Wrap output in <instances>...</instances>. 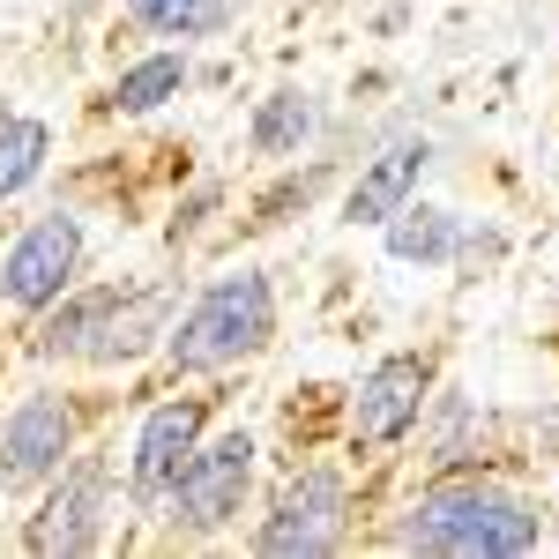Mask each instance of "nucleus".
Listing matches in <instances>:
<instances>
[{
    "label": "nucleus",
    "instance_id": "obj_1",
    "mask_svg": "<svg viewBox=\"0 0 559 559\" xmlns=\"http://www.w3.org/2000/svg\"><path fill=\"white\" fill-rule=\"evenodd\" d=\"M545 537L537 508L508 485H432L411 515L395 522L403 552H440V559H515Z\"/></svg>",
    "mask_w": 559,
    "mask_h": 559
},
{
    "label": "nucleus",
    "instance_id": "obj_2",
    "mask_svg": "<svg viewBox=\"0 0 559 559\" xmlns=\"http://www.w3.org/2000/svg\"><path fill=\"white\" fill-rule=\"evenodd\" d=\"M269 336H276V292H269V276L239 269V276H216L210 292L179 313L173 358L187 373H224V366L254 358Z\"/></svg>",
    "mask_w": 559,
    "mask_h": 559
},
{
    "label": "nucleus",
    "instance_id": "obj_3",
    "mask_svg": "<svg viewBox=\"0 0 559 559\" xmlns=\"http://www.w3.org/2000/svg\"><path fill=\"white\" fill-rule=\"evenodd\" d=\"M75 269H83V224L68 210H52L0 254V299L15 306V313H45L75 284Z\"/></svg>",
    "mask_w": 559,
    "mask_h": 559
},
{
    "label": "nucleus",
    "instance_id": "obj_4",
    "mask_svg": "<svg viewBox=\"0 0 559 559\" xmlns=\"http://www.w3.org/2000/svg\"><path fill=\"white\" fill-rule=\"evenodd\" d=\"M336 537H344V477L336 471H299L284 492H276L269 522L254 530V552L313 559V552H329Z\"/></svg>",
    "mask_w": 559,
    "mask_h": 559
},
{
    "label": "nucleus",
    "instance_id": "obj_5",
    "mask_svg": "<svg viewBox=\"0 0 559 559\" xmlns=\"http://www.w3.org/2000/svg\"><path fill=\"white\" fill-rule=\"evenodd\" d=\"M247 477H254V432H216L210 448H194L187 455V471L173 485V508L187 530H224V522L239 515V500H247Z\"/></svg>",
    "mask_w": 559,
    "mask_h": 559
},
{
    "label": "nucleus",
    "instance_id": "obj_6",
    "mask_svg": "<svg viewBox=\"0 0 559 559\" xmlns=\"http://www.w3.org/2000/svg\"><path fill=\"white\" fill-rule=\"evenodd\" d=\"M202 418H210L202 395L157 403V411L142 418V432H134V508H165V500H173L187 455L202 448Z\"/></svg>",
    "mask_w": 559,
    "mask_h": 559
},
{
    "label": "nucleus",
    "instance_id": "obj_7",
    "mask_svg": "<svg viewBox=\"0 0 559 559\" xmlns=\"http://www.w3.org/2000/svg\"><path fill=\"white\" fill-rule=\"evenodd\" d=\"M75 440V418L60 395H23L15 418L0 426V492H31L45 477H60V455Z\"/></svg>",
    "mask_w": 559,
    "mask_h": 559
},
{
    "label": "nucleus",
    "instance_id": "obj_8",
    "mask_svg": "<svg viewBox=\"0 0 559 559\" xmlns=\"http://www.w3.org/2000/svg\"><path fill=\"white\" fill-rule=\"evenodd\" d=\"M426 358H381L366 381H358V411H350V432H358V448H388V440H403V432L418 426V411H426Z\"/></svg>",
    "mask_w": 559,
    "mask_h": 559
},
{
    "label": "nucleus",
    "instance_id": "obj_9",
    "mask_svg": "<svg viewBox=\"0 0 559 559\" xmlns=\"http://www.w3.org/2000/svg\"><path fill=\"white\" fill-rule=\"evenodd\" d=\"M105 492H112V471L90 455L75 471L60 477V492L45 500V515L31 522V552H90L97 537H105Z\"/></svg>",
    "mask_w": 559,
    "mask_h": 559
},
{
    "label": "nucleus",
    "instance_id": "obj_10",
    "mask_svg": "<svg viewBox=\"0 0 559 559\" xmlns=\"http://www.w3.org/2000/svg\"><path fill=\"white\" fill-rule=\"evenodd\" d=\"M426 165H432V142H426V134H395V142H381V157H366V173L350 179L344 216H350V224H388V216L418 194Z\"/></svg>",
    "mask_w": 559,
    "mask_h": 559
},
{
    "label": "nucleus",
    "instance_id": "obj_11",
    "mask_svg": "<svg viewBox=\"0 0 559 559\" xmlns=\"http://www.w3.org/2000/svg\"><path fill=\"white\" fill-rule=\"evenodd\" d=\"M157 321H165V292H134V299H112L105 292V306L90 313L83 358L90 366H120V358H134V350L157 336Z\"/></svg>",
    "mask_w": 559,
    "mask_h": 559
},
{
    "label": "nucleus",
    "instance_id": "obj_12",
    "mask_svg": "<svg viewBox=\"0 0 559 559\" xmlns=\"http://www.w3.org/2000/svg\"><path fill=\"white\" fill-rule=\"evenodd\" d=\"M381 231H388V261H403V269H440L463 247V216L432 210V202H403Z\"/></svg>",
    "mask_w": 559,
    "mask_h": 559
},
{
    "label": "nucleus",
    "instance_id": "obj_13",
    "mask_svg": "<svg viewBox=\"0 0 559 559\" xmlns=\"http://www.w3.org/2000/svg\"><path fill=\"white\" fill-rule=\"evenodd\" d=\"M313 120H321V112H313V97H306V90H269V97H261L254 105V157H299L306 142H313Z\"/></svg>",
    "mask_w": 559,
    "mask_h": 559
},
{
    "label": "nucleus",
    "instance_id": "obj_14",
    "mask_svg": "<svg viewBox=\"0 0 559 559\" xmlns=\"http://www.w3.org/2000/svg\"><path fill=\"white\" fill-rule=\"evenodd\" d=\"M45 157H52V128L45 120H31V112L0 120V202H15L45 173Z\"/></svg>",
    "mask_w": 559,
    "mask_h": 559
},
{
    "label": "nucleus",
    "instance_id": "obj_15",
    "mask_svg": "<svg viewBox=\"0 0 559 559\" xmlns=\"http://www.w3.org/2000/svg\"><path fill=\"white\" fill-rule=\"evenodd\" d=\"M128 15L150 38H216L231 23V0H128Z\"/></svg>",
    "mask_w": 559,
    "mask_h": 559
},
{
    "label": "nucleus",
    "instance_id": "obj_16",
    "mask_svg": "<svg viewBox=\"0 0 559 559\" xmlns=\"http://www.w3.org/2000/svg\"><path fill=\"white\" fill-rule=\"evenodd\" d=\"M179 90H187V60H179V52H150V60L120 68L112 105H120V112H157L165 97H179Z\"/></svg>",
    "mask_w": 559,
    "mask_h": 559
},
{
    "label": "nucleus",
    "instance_id": "obj_17",
    "mask_svg": "<svg viewBox=\"0 0 559 559\" xmlns=\"http://www.w3.org/2000/svg\"><path fill=\"white\" fill-rule=\"evenodd\" d=\"M97 306H105V292H97V299H68V306H60V313L38 329L45 358H83V336H90V313H97Z\"/></svg>",
    "mask_w": 559,
    "mask_h": 559
}]
</instances>
